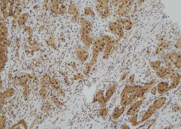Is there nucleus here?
Returning <instances> with one entry per match:
<instances>
[{"instance_id": "f257e3e1", "label": "nucleus", "mask_w": 181, "mask_h": 129, "mask_svg": "<svg viewBox=\"0 0 181 129\" xmlns=\"http://www.w3.org/2000/svg\"><path fill=\"white\" fill-rule=\"evenodd\" d=\"M110 1L98 0L95 5V10L98 15L102 19H105L113 15L110 10L109 3Z\"/></svg>"}, {"instance_id": "f03ea898", "label": "nucleus", "mask_w": 181, "mask_h": 129, "mask_svg": "<svg viewBox=\"0 0 181 129\" xmlns=\"http://www.w3.org/2000/svg\"><path fill=\"white\" fill-rule=\"evenodd\" d=\"M166 63L167 69H172L173 65L176 68L181 69V55L176 52H173L166 54L164 57Z\"/></svg>"}, {"instance_id": "7ed1b4c3", "label": "nucleus", "mask_w": 181, "mask_h": 129, "mask_svg": "<svg viewBox=\"0 0 181 129\" xmlns=\"http://www.w3.org/2000/svg\"><path fill=\"white\" fill-rule=\"evenodd\" d=\"M132 2L129 1H118L117 9L114 12L115 15L124 17L129 14L132 8ZM117 6L116 7H117Z\"/></svg>"}, {"instance_id": "20e7f679", "label": "nucleus", "mask_w": 181, "mask_h": 129, "mask_svg": "<svg viewBox=\"0 0 181 129\" xmlns=\"http://www.w3.org/2000/svg\"><path fill=\"white\" fill-rule=\"evenodd\" d=\"M79 33L80 39L84 44L85 49L88 48L94 40L90 36L91 32L87 31L83 27L81 26Z\"/></svg>"}, {"instance_id": "39448f33", "label": "nucleus", "mask_w": 181, "mask_h": 129, "mask_svg": "<svg viewBox=\"0 0 181 129\" xmlns=\"http://www.w3.org/2000/svg\"><path fill=\"white\" fill-rule=\"evenodd\" d=\"M109 30L113 34L118 36V39L120 41L121 39L124 38V34L121 26L115 22L110 23L108 25Z\"/></svg>"}, {"instance_id": "423d86ee", "label": "nucleus", "mask_w": 181, "mask_h": 129, "mask_svg": "<svg viewBox=\"0 0 181 129\" xmlns=\"http://www.w3.org/2000/svg\"><path fill=\"white\" fill-rule=\"evenodd\" d=\"M75 50L77 58L81 62H85L89 58V52L85 50V48L81 46L76 45Z\"/></svg>"}, {"instance_id": "0eeeda50", "label": "nucleus", "mask_w": 181, "mask_h": 129, "mask_svg": "<svg viewBox=\"0 0 181 129\" xmlns=\"http://www.w3.org/2000/svg\"><path fill=\"white\" fill-rule=\"evenodd\" d=\"M92 47V55L98 56L105 46V43L99 38L94 40Z\"/></svg>"}, {"instance_id": "6e6552de", "label": "nucleus", "mask_w": 181, "mask_h": 129, "mask_svg": "<svg viewBox=\"0 0 181 129\" xmlns=\"http://www.w3.org/2000/svg\"><path fill=\"white\" fill-rule=\"evenodd\" d=\"M69 14L72 16L71 18V22L75 23L78 21L80 15V10L78 7L75 4L71 3L69 6Z\"/></svg>"}, {"instance_id": "1a4fd4ad", "label": "nucleus", "mask_w": 181, "mask_h": 129, "mask_svg": "<svg viewBox=\"0 0 181 129\" xmlns=\"http://www.w3.org/2000/svg\"><path fill=\"white\" fill-rule=\"evenodd\" d=\"M159 41L157 49L154 54V56H157L163 51L168 48L171 44V41L168 40H164L163 38H160Z\"/></svg>"}, {"instance_id": "9d476101", "label": "nucleus", "mask_w": 181, "mask_h": 129, "mask_svg": "<svg viewBox=\"0 0 181 129\" xmlns=\"http://www.w3.org/2000/svg\"><path fill=\"white\" fill-rule=\"evenodd\" d=\"M115 22L122 26L123 29L130 30L132 28L133 24L130 20L126 18H120L116 17Z\"/></svg>"}, {"instance_id": "9b49d317", "label": "nucleus", "mask_w": 181, "mask_h": 129, "mask_svg": "<svg viewBox=\"0 0 181 129\" xmlns=\"http://www.w3.org/2000/svg\"><path fill=\"white\" fill-rule=\"evenodd\" d=\"M170 90V86L168 83L162 82L158 84L157 90L159 94H163Z\"/></svg>"}, {"instance_id": "f8f14e48", "label": "nucleus", "mask_w": 181, "mask_h": 129, "mask_svg": "<svg viewBox=\"0 0 181 129\" xmlns=\"http://www.w3.org/2000/svg\"><path fill=\"white\" fill-rule=\"evenodd\" d=\"M79 22L81 26L87 31L91 32L92 27L91 21L84 17H82L79 19Z\"/></svg>"}, {"instance_id": "ddd939ff", "label": "nucleus", "mask_w": 181, "mask_h": 129, "mask_svg": "<svg viewBox=\"0 0 181 129\" xmlns=\"http://www.w3.org/2000/svg\"><path fill=\"white\" fill-rule=\"evenodd\" d=\"M156 112V109L153 105H151L149 107L148 109L145 112L141 119L142 122L148 119L152 115Z\"/></svg>"}, {"instance_id": "4468645a", "label": "nucleus", "mask_w": 181, "mask_h": 129, "mask_svg": "<svg viewBox=\"0 0 181 129\" xmlns=\"http://www.w3.org/2000/svg\"><path fill=\"white\" fill-rule=\"evenodd\" d=\"M99 38L101 39L105 44H117L120 41L117 39L116 40L111 36L107 35H101L100 36Z\"/></svg>"}, {"instance_id": "2eb2a0df", "label": "nucleus", "mask_w": 181, "mask_h": 129, "mask_svg": "<svg viewBox=\"0 0 181 129\" xmlns=\"http://www.w3.org/2000/svg\"><path fill=\"white\" fill-rule=\"evenodd\" d=\"M144 100H141L138 101L132 104L127 112L126 115H130L135 113L139 106L142 104Z\"/></svg>"}, {"instance_id": "dca6fc26", "label": "nucleus", "mask_w": 181, "mask_h": 129, "mask_svg": "<svg viewBox=\"0 0 181 129\" xmlns=\"http://www.w3.org/2000/svg\"><path fill=\"white\" fill-rule=\"evenodd\" d=\"M155 73L158 77L162 79L167 78L169 72L166 67H160L155 71Z\"/></svg>"}, {"instance_id": "f3484780", "label": "nucleus", "mask_w": 181, "mask_h": 129, "mask_svg": "<svg viewBox=\"0 0 181 129\" xmlns=\"http://www.w3.org/2000/svg\"><path fill=\"white\" fill-rule=\"evenodd\" d=\"M49 85L51 86L52 89L58 92L60 88V82L58 79L52 78H49L48 80Z\"/></svg>"}, {"instance_id": "a211bd4d", "label": "nucleus", "mask_w": 181, "mask_h": 129, "mask_svg": "<svg viewBox=\"0 0 181 129\" xmlns=\"http://www.w3.org/2000/svg\"><path fill=\"white\" fill-rule=\"evenodd\" d=\"M113 45V44H106L102 57L104 60H107L109 58Z\"/></svg>"}, {"instance_id": "6ab92c4d", "label": "nucleus", "mask_w": 181, "mask_h": 129, "mask_svg": "<svg viewBox=\"0 0 181 129\" xmlns=\"http://www.w3.org/2000/svg\"><path fill=\"white\" fill-rule=\"evenodd\" d=\"M166 101V98L165 97L159 98L154 102L153 105L156 109L159 110L163 107Z\"/></svg>"}, {"instance_id": "aec40b11", "label": "nucleus", "mask_w": 181, "mask_h": 129, "mask_svg": "<svg viewBox=\"0 0 181 129\" xmlns=\"http://www.w3.org/2000/svg\"><path fill=\"white\" fill-rule=\"evenodd\" d=\"M125 110V107H122L120 109L118 107L116 108L113 115V119L115 120L118 119L123 114Z\"/></svg>"}, {"instance_id": "412c9836", "label": "nucleus", "mask_w": 181, "mask_h": 129, "mask_svg": "<svg viewBox=\"0 0 181 129\" xmlns=\"http://www.w3.org/2000/svg\"><path fill=\"white\" fill-rule=\"evenodd\" d=\"M116 87V85L114 84L110 86L106 91L105 97L107 101H108L113 96L115 92Z\"/></svg>"}, {"instance_id": "4be33fe9", "label": "nucleus", "mask_w": 181, "mask_h": 129, "mask_svg": "<svg viewBox=\"0 0 181 129\" xmlns=\"http://www.w3.org/2000/svg\"><path fill=\"white\" fill-rule=\"evenodd\" d=\"M94 65V64L90 61L88 63L85 64L84 69V73L85 78H87L89 77L91 73L92 68Z\"/></svg>"}, {"instance_id": "5701e85b", "label": "nucleus", "mask_w": 181, "mask_h": 129, "mask_svg": "<svg viewBox=\"0 0 181 129\" xmlns=\"http://www.w3.org/2000/svg\"><path fill=\"white\" fill-rule=\"evenodd\" d=\"M167 78L172 80L181 79L180 75L176 71L171 69L169 72Z\"/></svg>"}, {"instance_id": "b1692460", "label": "nucleus", "mask_w": 181, "mask_h": 129, "mask_svg": "<svg viewBox=\"0 0 181 129\" xmlns=\"http://www.w3.org/2000/svg\"><path fill=\"white\" fill-rule=\"evenodd\" d=\"M84 15L86 17L90 16L93 19H95L96 17L95 13L93 11L91 7H88L85 9Z\"/></svg>"}, {"instance_id": "393cba45", "label": "nucleus", "mask_w": 181, "mask_h": 129, "mask_svg": "<svg viewBox=\"0 0 181 129\" xmlns=\"http://www.w3.org/2000/svg\"><path fill=\"white\" fill-rule=\"evenodd\" d=\"M104 97V91L102 90L99 91L96 94L94 98L93 103L94 104L98 102L102 97Z\"/></svg>"}, {"instance_id": "a878e982", "label": "nucleus", "mask_w": 181, "mask_h": 129, "mask_svg": "<svg viewBox=\"0 0 181 129\" xmlns=\"http://www.w3.org/2000/svg\"><path fill=\"white\" fill-rule=\"evenodd\" d=\"M149 64L151 68L155 71L158 69L160 67L161 62L160 60H158L155 62H149Z\"/></svg>"}, {"instance_id": "bb28decb", "label": "nucleus", "mask_w": 181, "mask_h": 129, "mask_svg": "<svg viewBox=\"0 0 181 129\" xmlns=\"http://www.w3.org/2000/svg\"><path fill=\"white\" fill-rule=\"evenodd\" d=\"M138 114H136L132 117L130 119V122L132 124L133 126H138L142 122L141 120L137 121Z\"/></svg>"}, {"instance_id": "cd10ccee", "label": "nucleus", "mask_w": 181, "mask_h": 129, "mask_svg": "<svg viewBox=\"0 0 181 129\" xmlns=\"http://www.w3.org/2000/svg\"><path fill=\"white\" fill-rule=\"evenodd\" d=\"M99 113L100 116L103 118H105L108 115V111L107 108L103 107L99 111Z\"/></svg>"}, {"instance_id": "c85d7f7f", "label": "nucleus", "mask_w": 181, "mask_h": 129, "mask_svg": "<svg viewBox=\"0 0 181 129\" xmlns=\"http://www.w3.org/2000/svg\"><path fill=\"white\" fill-rule=\"evenodd\" d=\"M180 79H175L173 80V82L171 83L170 86V90L174 89L176 88L180 82Z\"/></svg>"}, {"instance_id": "c756f323", "label": "nucleus", "mask_w": 181, "mask_h": 129, "mask_svg": "<svg viewBox=\"0 0 181 129\" xmlns=\"http://www.w3.org/2000/svg\"><path fill=\"white\" fill-rule=\"evenodd\" d=\"M181 106H180L176 104L174 105L172 108V112L174 113L180 110Z\"/></svg>"}, {"instance_id": "7c9ffc66", "label": "nucleus", "mask_w": 181, "mask_h": 129, "mask_svg": "<svg viewBox=\"0 0 181 129\" xmlns=\"http://www.w3.org/2000/svg\"><path fill=\"white\" fill-rule=\"evenodd\" d=\"M46 93L47 92L45 90V88H42V89L40 91V96L42 97H44L46 95Z\"/></svg>"}, {"instance_id": "2f4dec72", "label": "nucleus", "mask_w": 181, "mask_h": 129, "mask_svg": "<svg viewBox=\"0 0 181 129\" xmlns=\"http://www.w3.org/2000/svg\"><path fill=\"white\" fill-rule=\"evenodd\" d=\"M176 48L177 49H181V39L179 38L177 40V42L174 45Z\"/></svg>"}, {"instance_id": "473e14b6", "label": "nucleus", "mask_w": 181, "mask_h": 129, "mask_svg": "<svg viewBox=\"0 0 181 129\" xmlns=\"http://www.w3.org/2000/svg\"><path fill=\"white\" fill-rule=\"evenodd\" d=\"M60 12L61 14H64L66 13L67 9L66 6L64 5H63L60 7Z\"/></svg>"}, {"instance_id": "72a5a7b5", "label": "nucleus", "mask_w": 181, "mask_h": 129, "mask_svg": "<svg viewBox=\"0 0 181 129\" xmlns=\"http://www.w3.org/2000/svg\"><path fill=\"white\" fill-rule=\"evenodd\" d=\"M135 74L131 75L129 78V82L131 84L134 83V82H135Z\"/></svg>"}, {"instance_id": "f704fd0d", "label": "nucleus", "mask_w": 181, "mask_h": 129, "mask_svg": "<svg viewBox=\"0 0 181 129\" xmlns=\"http://www.w3.org/2000/svg\"><path fill=\"white\" fill-rule=\"evenodd\" d=\"M83 79V76L81 74L78 73L74 77V80H77L79 79Z\"/></svg>"}, {"instance_id": "c9c22d12", "label": "nucleus", "mask_w": 181, "mask_h": 129, "mask_svg": "<svg viewBox=\"0 0 181 129\" xmlns=\"http://www.w3.org/2000/svg\"><path fill=\"white\" fill-rule=\"evenodd\" d=\"M70 64V65L72 67L74 70L76 71V70L77 66L75 62H72Z\"/></svg>"}, {"instance_id": "e433bc0d", "label": "nucleus", "mask_w": 181, "mask_h": 129, "mask_svg": "<svg viewBox=\"0 0 181 129\" xmlns=\"http://www.w3.org/2000/svg\"><path fill=\"white\" fill-rule=\"evenodd\" d=\"M157 88L156 87H153L151 90V93L153 95H155L156 93Z\"/></svg>"}, {"instance_id": "4c0bfd02", "label": "nucleus", "mask_w": 181, "mask_h": 129, "mask_svg": "<svg viewBox=\"0 0 181 129\" xmlns=\"http://www.w3.org/2000/svg\"><path fill=\"white\" fill-rule=\"evenodd\" d=\"M59 94L63 97H64L65 96V93L64 91L62 90L61 88H60L59 90Z\"/></svg>"}, {"instance_id": "58836bf2", "label": "nucleus", "mask_w": 181, "mask_h": 129, "mask_svg": "<svg viewBox=\"0 0 181 129\" xmlns=\"http://www.w3.org/2000/svg\"><path fill=\"white\" fill-rule=\"evenodd\" d=\"M120 127H121V128H122V129H130L129 127L128 126L125 124H124L122 125Z\"/></svg>"}, {"instance_id": "ea45409f", "label": "nucleus", "mask_w": 181, "mask_h": 129, "mask_svg": "<svg viewBox=\"0 0 181 129\" xmlns=\"http://www.w3.org/2000/svg\"><path fill=\"white\" fill-rule=\"evenodd\" d=\"M155 82V80H152L151 81H150L149 82L146 83L147 84L149 85L150 86L153 85Z\"/></svg>"}, {"instance_id": "a19ab883", "label": "nucleus", "mask_w": 181, "mask_h": 129, "mask_svg": "<svg viewBox=\"0 0 181 129\" xmlns=\"http://www.w3.org/2000/svg\"><path fill=\"white\" fill-rule=\"evenodd\" d=\"M127 73H126L125 74H124L121 77L120 80L122 81L124 80L126 78V76L127 75Z\"/></svg>"}]
</instances>
